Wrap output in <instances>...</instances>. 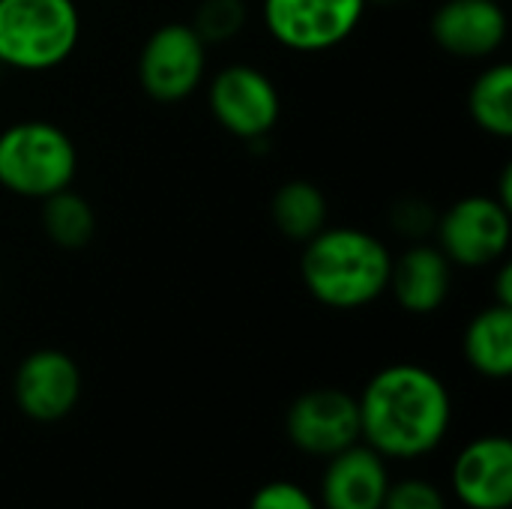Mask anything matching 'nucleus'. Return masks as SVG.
<instances>
[{
	"instance_id": "a211bd4d",
	"label": "nucleus",
	"mask_w": 512,
	"mask_h": 509,
	"mask_svg": "<svg viewBox=\"0 0 512 509\" xmlns=\"http://www.w3.org/2000/svg\"><path fill=\"white\" fill-rule=\"evenodd\" d=\"M42 204V231L48 243H54L63 252L87 249L96 234V213L84 195H78L72 186L48 195Z\"/></svg>"
},
{
	"instance_id": "f03ea898",
	"label": "nucleus",
	"mask_w": 512,
	"mask_h": 509,
	"mask_svg": "<svg viewBox=\"0 0 512 509\" xmlns=\"http://www.w3.org/2000/svg\"><path fill=\"white\" fill-rule=\"evenodd\" d=\"M393 270L390 246L354 225L321 228L303 243L300 279L312 300L336 312L372 306L387 294Z\"/></svg>"
},
{
	"instance_id": "5701e85b",
	"label": "nucleus",
	"mask_w": 512,
	"mask_h": 509,
	"mask_svg": "<svg viewBox=\"0 0 512 509\" xmlns=\"http://www.w3.org/2000/svg\"><path fill=\"white\" fill-rule=\"evenodd\" d=\"M492 303L512 306V267L510 264H501V270H498V279H495V300H492Z\"/></svg>"
},
{
	"instance_id": "f257e3e1",
	"label": "nucleus",
	"mask_w": 512,
	"mask_h": 509,
	"mask_svg": "<svg viewBox=\"0 0 512 509\" xmlns=\"http://www.w3.org/2000/svg\"><path fill=\"white\" fill-rule=\"evenodd\" d=\"M360 441L384 459H423L453 426V399L441 375L417 363H393L357 396Z\"/></svg>"
},
{
	"instance_id": "f8f14e48",
	"label": "nucleus",
	"mask_w": 512,
	"mask_h": 509,
	"mask_svg": "<svg viewBox=\"0 0 512 509\" xmlns=\"http://www.w3.org/2000/svg\"><path fill=\"white\" fill-rule=\"evenodd\" d=\"M453 495L468 509H507L512 504V441L483 435L459 450L450 468Z\"/></svg>"
},
{
	"instance_id": "aec40b11",
	"label": "nucleus",
	"mask_w": 512,
	"mask_h": 509,
	"mask_svg": "<svg viewBox=\"0 0 512 509\" xmlns=\"http://www.w3.org/2000/svg\"><path fill=\"white\" fill-rule=\"evenodd\" d=\"M435 222H438V213L432 210L429 201L423 198H399L390 210V228L405 237V240H423L429 234H435Z\"/></svg>"
},
{
	"instance_id": "b1692460",
	"label": "nucleus",
	"mask_w": 512,
	"mask_h": 509,
	"mask_svg": "<svg viewBox=\"0 0 512 509\" xmlns=\"http://www.w3.org/2000/svg\"><path fill=\"white\" fill-rule=\"evenodd\" d=\"M366 3H393V0H366Z\"/></svg>"
},
{
	"instance_id": "6ab92c4d",
	"label": "nucleus",
	"mask_w": 512,
	"mask_h": 509,
	"mask_svg": "<svg viewBox=\"0 0 512 509\" xmlns=\"http://www.w3.org/2000/svg\"><path fill=\"white\" fill-rule=\"evenodd\" d=\"M246 18H249L246 0H201L189 24L210 48V45H222L240 36L246 27Z\"/></svg>"
},
{
	"instance_id": "0eeeda50",
	"label": "nucleus",
	"mask_w": 512,
	"mask_h": 509,
	"mask_svg": "<svg viewBox=\"0 0 512 509\" xmlns=\"http://www.w3.org/2000/svg\"><path fill=\"white\" fill-rule=\"evenodd\" d=\"M207 75V45L192 24L156 27L138 54V84L159 105H177L198 93Z\"/></svg>"
},
{
	"instance_id": "9b49d317",
	"label": "nucleus",
	"mask_w": 512,
	"mask_h": 509,
	"mask_svg": "<svg viewBox=\"0 0 512 509\" xmlns=\"http://www.w3.org/2000/svg\"><path fill=\"white\" fill-rule=\"evenodd\" d=\"M429 30L435 45L450 57L489 60L504 48L510 21L498 0H444L432 15Z\"/></svg>"
},
{
	"instance_id": "ddd939ff",
	"label": "nucleus",
	"mask_w": 512,
	"mask_h": 509,
	"mask_svg": "<svg viewBox=\"0 0 512 509\" xmlns=\"http://www.w3.org/2000/svg\"><path fill=\"white\" fill-rule=\"evenodd\" d=\"M387 489V459L360 441L327 459V471L321 477V507L381 509Z\"/></svg>"
},
{
	"instance_id": "412c9836",
	"label": "nucleus",
	"mask_w": 512,
	"mask_h": 509,
	"mask_svg": "<svg viewBox=\"0 0 512 509\" xmlns=\"http://www.w3.org/2000/svg\"><path fill=\"white\" fill-rule=\"evenodd\" d=\"M381 509H447V498L426 480H399L390 483Z\"/></svg>"
},
{
	"instance_id": "20e7f679",
	"label": "nucleus",
	"mask_w": 512,
	"mask_h": 509,
	"mask_svg": "<svg viewBox=\"0 0 512 509\" xmlns=\"http://www.w3.org/2000/svg\"><path fill=\"white\" fill-rule=\"evenodd\" d=\"M78 174V147L51 120H18L0 132V189L27 201L69 189Z\"/></svg>"
},
{
	"instance_id": "4be33fe9",
	"label": "nucleus",
	"mask_w": 512,
	"mask_h": 509,
	"mask_svg": "<svg viewBox=\"0 0 512 509\" xmlns=\"http://www.w3.org/2000/svg\"><path fill=\"white\" fill-rule=\"evenodd\" d=\"M249 509H321L318 501L297 483L291 480H273L267 486H261L252 501Z\"/></svg>"
},
{
	"instance_id": "1a4fd4ad",
	"label": "nucleus",
	"mask_w": 512,
	"mask_h": 509,
	"mask_svg": "<svg viewBox=\"0 0 512 509\" xmlns=\"http://www.w3.org/2000/svg\"><path fill=\"white\" fill-rule=\"evenodd\" d=\"M288 441L315 459H330L360 444L357 396L339 387H315L300 393L285 414Z\"/></svg>"
},
{
	"instance_id": "f3484780",
	"label": "nucleus",
	"mask_w": 512,
	"mask_h": 509,
	"mask_svg": "<svg viewBox=\"0 0 512 509\" xmlns=\"http://www.w3.org/2000/svg\"><path fill=\"white\" fill-rule=\"evenodd\" d=\"M471 120L492 138L512 135V66L498 60L489 63L468 90Z\"/></svg>"
},
{
	"instance_id": "2eb2a0df",
	"label": "nucleus",
	"mask_w": 512,
	"mask_h": 509,
	"mask_svg": "<svg viewBox=\"0 0 512 509\" xmlns=\"http://www.w3.org/2000/svg\"><path fill=\"white\" fill-rule=\"evenodd\" d=\"M462 351L468 366L489 378L504 381L512 375V306L489 303L480 309L462 336Z\"/></svg>"
},
{
	"instance_id": "4468645a",
	"label": "nucleus",
	"mask_w": 512,
	"mask_h": 509,
	"mask_svg": "<svg viewBox=\"0 0 512 509\" xmlns=\"http://www.w3.org/2000/svg\"><path fill=\"white\" fill-rule=\"evenodd\" d=\"M396 303L408 315L438 312L453 291V264L432 243H411L399 258H393L390 285Z\"/></svg>"
},
{
	"instance_id": "7ed1b4c3",
	"label": "nucleus",
	"mask_w": 512,
	"mask_h": 509,
	"mask_svg": "<svg viewBox=\"0 0 512 509\" xmlns=\"http://www.w3.org/2000/svg\"><path fill=\"white\" fill-rule=\"evenodd\" d=\"M81 42L75 0H0V66L48 72L66 63Z\"/></svg>"
},
{
	"instance_id": "423d86ee",
	"label": "nucleus",
	"mask_w": 512,
	"mask_h": 509,
	"mask_svg": "<svg viewBox=\"0 0 512 509\" xmlns=\"http://www.w3.org/2000/svg\"><path fill=\"white\" fill-rule=\"evenodd\" d=\"M510 207L495 195H465L435 222L438 249L453 267L480 270L498 264L510 249Z\"/></svg>"
},
{
	"instance_id": "9d476101",
	"label": "nucleus",
	"mask_w": 512,
	"mask_h": 509,
	"mask_svg": "<svg viewBox=\"0 0 512 509\" xmlns=\"http://www.w3.org/2000/svg\"><path fill=\"white\" fill-rule=\"evenodd\" d=\"M84 378L78 363L57 348L30 351L12 378V396L18 411L33 423H60L81 402Z\"/></svg>"
},
{
	"instance_id": "dca6fc26",
	"label": "nucleus",
	"mask_w": 512,
	"mask_h": 509,
	"mask_svg": "<svg viewBox=\"0 0 512 509\" xmlns=\"http://www.w3.org/2000/svg\"><path fill=\"white\" fill-rule=\"evenodd\" d=\"M270 219L282 237H288L291 243H306L321 228H327L330 204L315 183L288 180L270 198Z\"/></svg>"
},
{
	"instance_id": "6e6552de",
	"label": "nucleus",
	"mask_w": 512,
	"mask_h": 509,
	"mask_svg": "<svg viewBox=\"0 0 512 509\" xmlns=\"http://www.w3.org/2000/svg\"><path fill=\"white\" fill-rule=\"evenodd\" d=\"M366 6V0H261V21L282 48L318 54L351 39Z\"/></svg>"
},
{
	"instance_id": "39448f33",
	"label": "nucleus",
	"mask_w": 512,
	"mask_h": 509,
	"mask_svg": "<svg viewBox=\"0 0 512 509\" xmlns=\"http://www.w3.org/2000/svg\"><path fill=\"white\" fill-rule=\"evenodd\" d=\"M213 120L246 144L270 138L282 117V96L273 78L252 63H228L207 84Z\"/></svg>"
}]
</instances>
